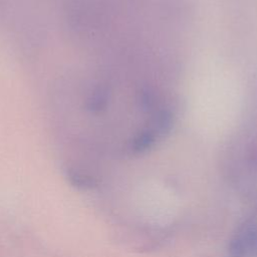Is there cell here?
<instances>
[{
  "mask_svg": "<svg viewBox=\"0 0 257 257\" xmlns=\"http://www.w3.org/2000/svg\"><path fill=\"white\" fill-rule=\"evenodd\" d=\"M232 257H257V222L244 226L230 244Z\"/></svg>",
  "mask_w": 257,
  "mask_h": 257,
  "instance_id": "1",
  "label": "cell"
}]
</instances>
